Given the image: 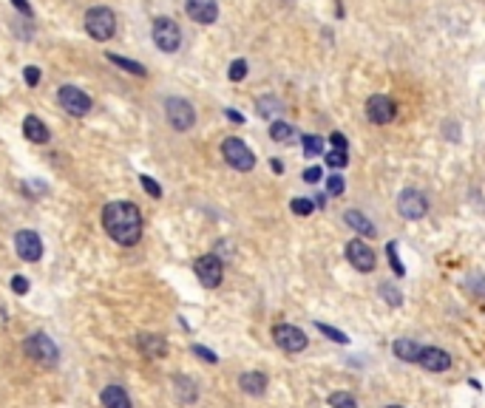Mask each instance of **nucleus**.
Instances as JSON below:
<instances>
[{
  "label": "nucleus",
  "mask_w": 485,
  "mask_h": 408,
  "mask_svg": "<svg viewBox=\"0 0 485 408\" xmlns=\"http://www.w3.org/2000/svg\"><path fill=\"white\" fill-rule=\"evenodd\" d=\"M150 37H154L157 48L165 54H173L182 46V31H179L176 20H170V17H157L154 28H150Z\"/></svg>",
  "instance_id": "obj_4"
},
{
  "label": "nucleus",
  "mask_w": 485,
  "mask_h": 408,
  "mask_svg": "<svg viewBox=\"0 0 485 408\" xmlns=\"http://www.w3.org/2000/svg\"><path fill=\"white\" fill-rule=\"evenodd\" d=\"M193 355L196 357H202V360H207V363H219V357L210 352V349H204V346H199V343H193Z\"/></svg>",
  "instance_id": "obj_38"
},
{
  "label": "nucleus",
  "mask_w": 485,
  "mask_h": 408,
  "mask_svg": "<svg viewBox=\"0 0 485 408\" xmlns=\"http://www.w3.org/2000/svg\"><path fill=\"white\" fill-rule=\"evenodd\" d=\"M103 405L105 408H131V397H128V391L123 389V386H108V389H103Z\"/></svg>",
  "instance_id": "obj_20"
},
{
  "label": "nucleus",
  "mask_w": 485,
  "mask_h": 408,
  "mask_svg": "<svg viewBox=\"0 0 485 408\" xmlns=\"http://www.w3.org/2000/svg\"><path fill=\"white\" fill-rule=\"evenodd\" d=\"M139 181H142V187H145V193L150 196V199H159L162 196V187L150 179V176H139Z\"/></svg>",
  "instance_id": "obj_36"
},
{
  "label": "nucleus",
  "mask_w": 485,
  "mask_h": 408,
  "mask_svg": "<svg viewBox=\"0 0 485 408\" xmlns=\"http://www.w3.org/2000/svg\"><path fill=\"white\" fill-rule=\"evenodd\" d=\"M321 176H324V170H321V168H307V170H304V181H310V184H318V181H321Z\"/></svg>",
  "instance_id": "obj_41"
},
{
  "label": "nucleus",
  "mask_w": 485,
  "mask_h": 408,
  "mask_svg": "<svg viewBox=\"0 0 485 408\" xmlns=\"http://www.w3.org/2000/svg\"><path fill=\"white\" fill-rule=\"evenodd\" d=\"M136 346H139V352L145 357H165L168 355V343L162 337H157V335H139Z\"/></svg>",
  "instance_id": "obj_19"
},
{
  "label": "nucleus",
  "mask_w": 485,
  "mask_h": 408,
  "mask_svg": "<svg viewBox=\"0 0 485 408\" xmlns=\"http://www.w3.org/2000/svg\"><path fill=\"white\" fill-rule=\"evenodd\" d=\"M196 278H199V284L207 287V290H216L222 284V278H224V264L216 253H207L202 258H196Z\"/></svg>",
  "instance_id": "obj_7"
},
{
  "label": "nucleus",
  "mask_w": 485,
  "mask_h": 408,
  "mask_svg": "<svg viewBox=\"0 0 485 408\" xmlns=\"http://www.w3.org/2000/svg\"><path fill=\"white\" fill-rule=\"evenodd\" d=\"M57 100H60V105H63L69 114H74V116H88V111H91L88 94L80 91L77 85H63V88H60V94H57Z\"/></svg>",
  "instance_id": "obj_12"
},
{
  "label": "nucleus",
  "mask_w": 485,
  "mask_h": 408,
  "mask_svg": "<svg viewBox=\"0 0 485 408\" xmlns=\"http://www.w3.org/2000/svg\"><path fill=\"white\" fill-rule=\"evenodd\" d=\"M326 165H329V168H335V170L346 168V165H349V150H338V148L326 150Z\"/></svg>",
  "instance_id": "obj_26"
},
{
  "label": "nucleus",
  "mask_w": 485,
  "mask_h": 408,
  "mask_svg": "<svg viewBox=\"0 0 485 408\" xmlns=\"http://www.w3.org/2000/svg\"><path fill=\"white\" fill-rule=\"evenodd\" d=\"M272 340H276L279 349H284V352H290V355L304 352L307 343H310V337L301 332L298 326H292V323H279L276 329H272Z\"/></svg>",
  "instance_id": "obj_9"
},
{
  "label": "nucleus",
  "mask_w": 485,
  "mask_h": 408,
  "mask_svg": "<svg viewBox=\"0 0 485 408\" xmlns=\"http://www.w3.org/2000/svg\"><path fill=\"white\" fill-rule=\"evenodd\" d=\"M417 366H423L432 374H440V371H448L451 369V355L437 349V346H423L420 349V357H417Z\"/></svg>",
  "instance_id": "obj_14"
},
{
  "label": "nucleus",
  "mask_w": 485,
  "mask_h": 408,
  "mask_svg": "<svg viewBox=\"0 0 485 408\" xmlns=\"http://www.w3.org/2000/svg\"><path fill=\"white\" fill-rule=\"evenodd\" d=\"M380 295H383V301H386L389 306H400V303H403L400 290H395V287L389 284V281H383V284H380Z\"/></svg>",
  "instance_id": "obj_30"
},
{
  "label": "nucleus",
  "mask_w": 485,
  "mask_h": 408,
  "mask_svg": "<svg viewBox=\"0 0 485 408\" xmlns=\"http://www.w3.org/2000/svg\"><path fill=\"white\" fill-rule=\"evenodd\" d=\"M165 114H168V122H170V128L176 131H191L193 125H196V111L188 100H182V97H170L165 103Z\"/></svg>",
  "instance_id": "obj_8"
},
{
  "label": "nucleus",
  "mask_w": 485,
  "mask_h": 408,
  "mask_svg": "<svg viewBox=\"0 0 485 408\" xmlns=\"http://www.w3.org/2000/svg\"><path fill=\"white\" fill-rule=\"evenodd\" d=\"M386 256H389V264H391V269H395V275L403 278V275H406V267H403V261H400V256H398V244H395V241L386 244Z\"/></svg>",
  "instance_id": "obj_27"
},
{
  "label": "nucleus",
  "mask_w": 485,
  "mask_h": 408,
  "mask_svg": "<svg viewBox=\"0 0 485 408\" xmlns=\"http://www.w3.org/2000/svg\"><path fill=\"white\" fill-rule=\"evenodd\" d=\"M315 329L324 335V337H329V340H335V343H341V346H344V343H349V337L341 332V329H335V326H326V323H315Z\"/></svg>",
  "instance_id": "obj_31"
},
{
  "label": "nucleus",
  "mask_w": 485,
  "mask_h": 408,
  "mask_svg": "<svg viewBox=\"0 0 485 408\" xmlns=\"http://www.w3.org/2000/svg\"><path fill=\"white\" fill-rule=\"evenodd\" d=\"M23 77H26V85H37L40 82V69L37 66H26V71H23Z\"/></svg>",
  "instance_id": "obj_37"
},
{
  "label": "nucleus",
  "mask_w": 485,
  "mask_h": 408,
  "mask_svg": "<svg viewBox=\"0 0 485 408\" xmlns=\"http://www.w3.org/2000/svg\"><path fill=\"white\" fill-rule=\"evenodd\" d=\"M15 249H17V256L23 261H28V264H35V261L43 258V241H40V236L35 230H20L15 236Z\"/></svg>",
  "instance_id": "obj_13"
},
{
  "label": "nucleus",
  "mask_w": 485,
  "mask_h": 408,
  "mask_svg": "<svg viewBox=\"0 0 485 408\" xmlns=\"http://www.w3.org/2000/svg\"><path fill=\"white\" fill-rule=\"evenodd\" d=\"M466 290H468L471 295H477V298H485V275L471 272V275L466 278Z\"/></svg>",
  "instance_id": "obj_29"
},
{
  "label": "nucleus",
  "mask_w": 485,
  "mask_h": 408,
  "mask_svg": "<svg viewBox=\"0 0 485 408\" xmlns=\"http://www.w3.org/2000/svg\"><path fill=\"white\" fill-rule=\"evenodd\" d=\"M23 349H26V355L32 357L35 363H40V366H57V360H60V352H57V346H54V340L51 337H46V335H28L26 337V343H23Z\"/></svg>",
  "instance_id": "obj_5"
},
{
  "label": "nucleus",
  "mask_w": 485,
  "mask_h": 408,
  "mask_svg": "<svg viewBox=\"0 0 485 408\" xmlns=\"http://www.w3.org/2000/svg\"><path fill=\"white\" fill-rule=\"evenodd\" d=\"M12 290H15L17 295H26V292H28V281H26L23 275H15V278H12Z\"/></svg>",
  "instance_id": "obj_40"
},
{
  "label": "nucleus",
  "mask_w": 485,
  "mask_h": 408,
  "mask_svg": "<svg viewBox=\"0 0 485 408\" xmlns=\"http://www.w3.org/2000/svg\"><path fill=\"white\" fill-rule=\"evenodd\" d=\"M344 222H346L358 236H367V238H375V236H378V227H375L360 210H346V213H344Z\"/></svg>",
  "instance_id": "obj_17"
},
{
  "label": "nucleus",
  "mask_w": 485,
  "mask_h": 408,
  "mask_svg": "<svg viewBox=\"0 0 485 408\" xmlns=\"http://www.w3.org/2000/svg\"><path fill=\"white\" fill-rule=\"evenodd\" d=\"M346 261H349L358 272H375V267H378L375 249H372L367 241H360V238H355V241L346 244Z\"/></svg>",
  "instance_id": "obj_10"
},
{
  "label": "nucleus",
  "mask_w": 485,
  "mask_h": 408,
  "mask_svg": "<svg viewBox=\"0 0 485 408\" xmlns=\"http://www.w3.org/2000/svg\"><path fill=\"white\" fill-rule=\"evenodd\" d=\"M108 60L114 62V66H119L123 71H128V74H136V77H145L148 71L139 66V62H134V60H125V57H119V54H108Z\"/></svg>",
  "instance_id": "obj_25"
},
{
  "label": "nucleus",
  "mask_w": 485,
  "mask_h": 408,
  "mask_svg": "<svg viewBox=\"0 0 485 408\" xmlns=\"http://www.w3.org/2000/svg\"><path fill=\"white\" fill-rule=\"evenodd\" d=\"M12 6H15V9H20L26 17H32V15H35V12H32V6H28L26 0H12Z\"/></svg>",
  "instance_id": "obj_42"
},
{
  "label": "nucleus",
  "mask_w": 485,
  "mask_h": 408,
  "mask_svg": "<svg viewBox=\"0 0 485 408\" xmlns=\"http://www.w3.org/2000/svg\"><path fill=\"white\" fill-rule=\"evenodd\" d=\"M176 394H179V400L185 405H191V402H196L199 389H196V383L191 378H176Z\"/></svg>",
  "instance_id": "obj_22"
},
{
  "label": "nucleus",
  "mask_w": 485,
  "mask_h": 408,
  "mask_svg": "<svg viewBox=\"0 0 485 408\" xmlns=\"http://www.w3.org/2000/svg\"><path fill=\"white\" fill-rule=\"evenodd\" d=\"M398 116V105L391 103L386 94H372L367 100V119L375 125H389L391 119Z\"/></svg>",
  "instance_id": "obj_11"
},
{
  "label": "nucleus",
  "mask_w": 485,
  "mask_h": 408,
  "mask_svg": "<svg viewBox=\"0 0 485 408\" xmlns=\"http://www.w3.org/2000/svg\"><path fill=\"white\" fill-rule=\"evenodd\" d=\"M227 77H230L233 82H241V80H245V77H247V60H233Z\"/></svg>",
  "instance_id": "obj_34"
},
{
  "label": "nucleus",
  "mask_w": 485,
  "mask_h": 408,
  "mask_svg": "<svg viewBox=\"0 0 485 408\" xmlns=\"http://www.w3.org/2000/svg\"><path fill=\"white\" fill-rule=\"evenodd\" d=\"M344 176L341 173H332V176H326V196H341L344 193Z\"/></svg>",
  "instance_id": "obj_33"
},
{
  "label": "nucleus",
  "mask_w": 485,
  "mask_h": 408,
  "mask_svg": "<svg viewBox=\"0 0 485 408\" xmlns=\"http://www.w3.org/2000/svg\"><path fill=\"white\" fill-rule=\"evenodd\" d=\"M267 374L264 371H245L238 378V386H241V391L245 394H250V397H261L264 391H267Z\"/></svg>",
  "instance_id": "obj_16"
},
{
  "label": "nucleus",
  "mask_w": 485,
  "mask_h": 408,
  "mask_svg": "<svg viewBox=\"0 0 485 408\" xmlns=\"http://www.w3.org/2000/svg\"><path fill=\"white\" fill-rule=\"evenodd\" d=\"M398 213L406 218V222H420L423 215L429 213V199L417 187H406L398 196Z\"/></svg>",
  "instance_id": "obj_6"
},
{
  "label": "nucleus",
  "mask_w": 485,
  "mask_h": 408,
  "mask_svg": "<svg viewBox=\"0 0 485 408\" xmlns=\"http://www.w3.org/2000/svg\"><path fill=\"white\" fill-rule=\"evenodd\" d=\"M420 343L412 340V337H398L395 343H391V352H395V357H400L403 363H417L420 357Z\"/></svg>",
  "instance_id": "obj_18"
},
{
  "label": "nucleus",
  "mask_w": 485,
  "mask_h": 408,
  "mask_svg": "<svg viewBox=\"0 0 485 408\" xmlns=\"http://www.w3.org/2000/svg\"><path fill=\"white\" fill-rule=\"evenodd\" d=\"M301 145H304V153H307V156H318V153L324 150V139L315 136V134H307L304 139H301Z\"/></svg>",
  "instance_id": "obj_32"
},
{
  "label": "nucleus",
  "mask_w": 485,
  "mask_h": 408,
  "mask_svg": "<svg viewBox=\"0 0 485 408\" xmlns=\"http://www.w3.org/2000/svg\"><path fill=\"white\" fill-rule=\"evenodd\" d=\"M329 142H332V148H338V150H349V142H346V136L341 131L329 134Z\"/></svg>",
  "instance_id": "obj_39"
},
{
  "label": "nucleus",
  "mask_w": 485,
  "mask_h": 408,
  "mask_svg": "<svg viewBox=\"0 0 485 408\" xmlns=\"http://www.w3.org/2000/svg\"><path fill=\"white\" fill-rule=\"evenodd\" d=\"M295 131H292V125L290 122H272L270 125V139L272 142H292Z\"/></svg>",
  "instance_id": "obj_23"
},
{
  "label": "nucleus",
  "mask_w": 485,
  "mask_h": 408,
  "mask_svg": "<svg viewBox=\"0 0 485 408\" xmlns=\"http://www.w3.org/2000/svg\"><path fill=\"white\" fill-rule=\"evenodd\" d=\"M329 408H358V400L349 391H335L329 394Z\"/></svg>",
  "instance_id": "obj_28"
},
{
  "label": "nucleus",
  "mask_w": 485,
  "mask_h": 408,
  "mask_svg": "<svg viewBox=\"0 0 485 408\" xmlns=\"http://www.w3.org/2000/svg\"><path fill=\"white\" fill-rule=\"evenodd\" d=\"M290 207H292L295 215H310V213L315 210V202H312V199H292Z\"/></svg>",
  "instance_id": "obj_35"
},
{
  "label": "nucleus",
  "mask_w": 485,
  "mask_h": 408,
  "mask_svg": "<svg viewBox=\"0 0 485 408\" xmlns=\"http://www.w3.org/2000/svg\"><path fill=\"white\" fill-rule=\"evenodd\" d=\"M281 100H276V97H261L258 100V105H256V111H258V116H264V119H270V116H276V114H281Z\"/></svg>",
  "instance_id": "obj_24"
},
{
  "label": "nucleus",
  "mask_w": 485,
  "mask_h": 408,
  "mask_svg": "<svg viewBox=\"0 0 485 408\" xmlns=\"http://www.w3.org/2000/svg\"><path fill=\"white\" fill-rule=\"evenodd\" d=\"M270 168H272V173H284V165L279 159H270Z\"/></svg>",
  "instance_id": "obj_44"
},
{
  "label": "nucleus",
  "mask_w": 485,
  "mask_h": 408,
  "mask_svg": "<svg viewBox=\"0 0 485 408\" xmlns=\"http://www.w3.org/2000/svg\"><path fill=\"white\" fill-rule=\"evenodd\" d=\"M386 408H403V405H386Z\"/></svg>",
  "instance_id": "obj_45"
},
{
  "label": "nucleus",
  "mask_w": 485,
  "mask_h": 408,
  "mask_svg": "<svg viewBox=\"0 0 485 408\" xmlns=\"http://www.w3.org/2000/svg\"><path fill=\"white\" fill-rule=\"evenodd\" d=\"M185 12H188L191 20H196L202 26H210V23H216V17H219V3H216V0H188Z\"/></svg>",
  "instance_id": "obj_15"
},
{
  "label": "nucleus",
  "mask_w": 485,
  "mask_h": 408,
  "mask_svg": "<svg viewBox=\"0 0 485 408\" xmlns=\"http://www.w3.org/2000/svg\"><path fill=\"white\" fill-rule=\"evenodd\" d=\"M222 156H224V162H227L230 168H236V170H241V173H247V170L256 168V153H253L245 142H241V139H236V136H230V139L222 142Z\"/></svg>",
  "instance_id": "obj_3"
},
{
  "label": "nucleus",
  "mask_w": 485,
  "mask_h": 408,
  "mask_svg": "<svg viewBox=\"0 0 485 408\" xmlns=\"http://www.w3.org/2000/svg\"><path fill=\"white\" fill-rule=\"evenodd\" d=\"M105 233L123 247H134L142 238V213L131 202H111L103 210Z\"/></svg>",
  "instance_id": "obj_1"
},
{
  "label": "nucleus",
  "mask_w": 485,
  "mask_h": 408,
  "mask_svg": "<svg viewBox=\"0 0 485 408\" xmlns=\"http://www.w3.org/2000/svg\"><path fill=\"white\" fill-rule=\"evenodd\" d=\"M85 31H88V35L94 37V40H100V43L111 40L114 31H116V17H114V12L105 9V6L88 9V15H85Z\"/></svg>",
  "instance_id": "obj_2"
},
{
  "label": "nucleus",
  "mask_w": 485,
  "mask_h": 408,
  "mask_svg": "<svg viewBox=\"0 0 485 408\" xmlns=\"http://www.w3.org/2000/svg\"><path fill=\"white\" fill-rule=\"evenodd\" d=\"M23 134L32 139V142H37V145H43V142H48V128L43 125V119H37V116H26V122H23Z\"/></svg>",
  "instance_id": "obj_21"
},
{
  "label": "nucleus",
  "mask_w": 485,
  "mask_h": 408,
  "mask_svg": "<svg viewBox=\"0 0 485 408\" xmlns=\"http://www.w3.org/2000/svg\"><path fill=\"white\" fill-rule=\"evenodd\" d=\"M224 114H227V119H230V122H238V125H241V122H245V116H241L238 111H233V108H227Z\"/></svg>",
  "instance_id": "obj_43"
}]
</instances>
